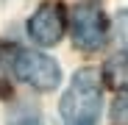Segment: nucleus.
Wrapping results in <instances>:
<instances>
[{"instance_id":"obj_1","label":"nucleus","mask_w":128,"mask_h":125,"mask_svg":"<svg viewBox=\"0 0 128 125\" xmlns=\"http://www.w3.org/2000/svg\"><path fill=\"white\" fill-rule=\"evenodd\" d=\"M100 103H103L100 75L92 67H84L72 75L67 92L61 97L58 111H61L64 125H98Z\"/></svg>"},{"instance_id":"obj_2","label":"nucleus","mask_w":128,"mask_h":125,"mask_svg":"<svg viewBox=\"0 0 128 125\" xmlns=\"http://www.w3.org/2000/svg\"><path fill=\"white\" fill-rule=\"evenodd\" d=\"M70 28H72V42L81 50H98L106 42V17L100 0H78L72 17H70Z\"/></svg>"},{"instance_id":"obj_3","label":"nucleus","mask_w":128,"mask_h":125,"mask_svg":"<svg viewBox=\"0 0 128 125\" xmlns=\"http://www.w3.org/2000/svg\"><path fill=\"white\" fill-rule=\"evenodd\" d=\"M11 72L22 81V83H28V86H34V89H39V92L56 89L58 81H61V70H58V64H56L50 56L34 53V50H20V47H17V53H14V67H11Z\"/></svg>"},{"instance_id":"obj_4","label":"nucleus","mask_w":128,"mask_h":125,"mask_svg":"<svg viewBox=\"0 0 128 125\" xmlns=\"http://www.w3.org/2000/svg\"><path fill=\"white\" fill-rule=\"evenodd\" d=\"M28 33L42 47L56 45L64 33V8H61V3H56V0L42 3L36 8V14L28 19Z\"/></svg>"},{"instance_id":"obj_5","label":"nucleus","mask_w":128,"mask_h":125,"mask_svg":"<svg viewBox=\"0 0 128 125\" xmlns=\"http://www.w3.org/2000/svg\"><path fill=\"white\" fill-rule=\"evenodd\" d=\"M112 122L114 125H128V89L114 100V106H112Z\"/></svg>"},{"instance_id":"obj_6","label":"nucleus","mask_w":128,"mask_h":125,"mask_svg":"<svg viewBox=\"0 0 128 125\" xmlns=\"http://www.w3.org/2000/svg\"><path fill=\"white\" fill-rule=\"evenodd\" d=\"M117 39H120V45L128 50V8L117 14Z\"/></svg>"},{"instance_id":"obj_7","label":"nucleus","mask_w":128,"mask_h":125,"mask_svg":"<svg viewBox=\"0 0 128 125\" xmlns=\"http://www.w3.org/2000/svg\"><path fill=\"white\" fill-rule=\"evenodd\" d=\"M11 125H42L39 120H31V117H25V120H17V122H11Z\"/></svg>"}]
</instances>
